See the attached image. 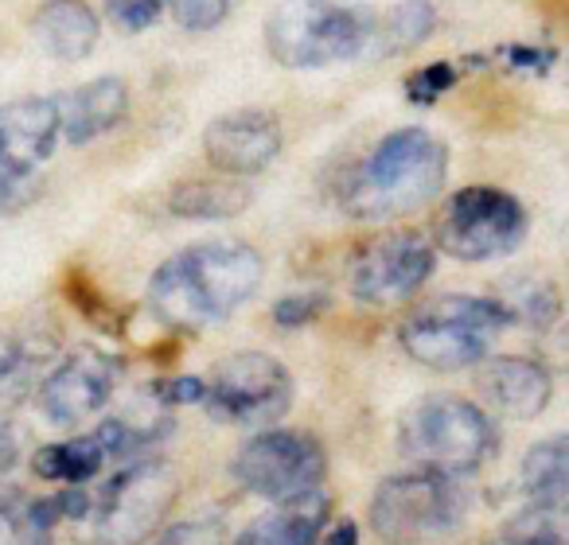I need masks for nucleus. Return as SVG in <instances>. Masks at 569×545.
<instances>
[{
    "mask_svg": "<svg viewBox=\"0 0 569 545\" xmlns=\"http://www.w3.org/2000/svg\"><path fill=\"white\" fill-rule=\"evenodd\" d=\"M261 273V253L246 242L188 245L152 273L149 309L176 332H203L258 293Z\"/></svg>",
    "mask_w": 569,
    "mask_h": 545,
    "instance_id": "nucleus-1",
    "label": "nucleus"
},
{
    "mask_svg": "<svg viewBox=\"0 0 569 545\" xmlns=\"http://www.w3.org/2000/svg\"><path fill=\"white\" fill-rule=\"evenodd\" d=\"M106 464H110V456H106L102 441L94 433L74 436V441L63 444H48L32 460L40 480H59V483H90L94 475H102Z\"/></svg>",
    "mask_w": 569,
    "mask_h": 545,
    "instance_id": "nucleus-24",
    "label": "nucleus"
},
{
    "mask_svg": "<svg viewBox=\"0 0 569 545\" xmlns=\"http://www.w3.org/2000/svg\"><path fill=\"white\" fill-rule=\"evenodd\" d=\"M437 253L421 234H387L351 265V293L363 304H402L433 277Z\"/></svg>",
    "mask_w": 569,
    "mask_h": 545,
    "instance_id": "nucleus-13",
    "label": "nucleus"
},
{
    "mask_svg": "<svg viewBox=\"0 0 569 545\" xmlns=\"http://www.w3.org/2000/svg\"><path fill=\"white\" fill-rule=\"evenodd\" d=\"M522 491L530 506H553L561 511L569 495V441L550 436L522 456Z\"/></svg>",
    "mask_w": 569,
    "mask_h": 545,
    "instance_id": "nucleus-21",
    "label": "nucleus"
},
{
    "mask_svg": "<svg viewBox=\"0 0 569 545\" xmlns=\"http://www.w3.org/2000/svg\"><path fill=\"white\" fill-rule=\"evenodd\" d=\"M180 495V472L164 460H137L90 495L74 522L79 545H144Z\"/></svg>",
    "mask_w": 569,
    "mask_h": 545,
    "instance_id": "nucleus-4",
    "label": "nucleus"
},
{
    "mask_svg": "<svg viewBox=\"0 0 569 545\" xmlns=\"http://www.w3.org/2000/svg\"><path fill=\"white\" fill-rule=\"evenodd\" d=\"M328 522V498L320 491L289 498L273 514L253 522L234 545H320V529Z\"/></svg>",
    "mask_w": 569,
    "mask_h": 545,
    "instance_id": "nucleus-19",
    "label": "nucleus"
},
{
    "mask_svg": "<svg viewBox=\"0 0 569 545\" xmlns=\"http://www.w3.org/2000/svg\"><path fill=\"white\" fill-rule=\"evenodd\" d=\"M452 82H457V71H452L449 63H429V67H421L410 82H406V98L418 102V105H433L437 98L452 87Z\"/></svg>",
    "mask_w": 569,
    "mask_h": 545,
    "instance_id": "nucleus-30",
    "label": "nucleus"
},
{
    "mask_svg": "<svg viewBox=\"0 0 569 545\" xmlns=\"http://www.w3.org/2000/svg\"><path fill=\"white\" fill-rule=\"evenodd\" d=\"M328 296L325 293H293V296H281L273 304V324L284 327V332H297V327H309L312 320H320L328 312Z\"/></svg>",
    "mask_w": 569,
    "mask_h": 545,
    "instance_id": "nucleus-27",
    "label": "nucleus"
},
{
    "mask_svg": "<svg viewBox=\"0 0 569 545\" xmlns=\"http://www.w3.org/2000/svg\"><path fill=\"white\" fill-rule=\"evenodd\" d=\"M168 0H106V17L121 28V32H149L160 17H164Z\"/></svg>",
    "mask_w": 569,
    "mask_h": 545,
    "instance_id": "nucleus-29",
    "label": "nucleus"
},
{
    "mask_svg": "<svg viewBox=\"0 0 569 545\" xmlns=\"http://www.w3.org/2000/svg\"><path fill=\"white\" fill-rule=\"evenodd\" d=\"M503 304L507 320L519 327H530V332H546V327L558 324L561 316V301H558V289L542 277H515L503 285Z\"/></svg>",
    "mask_w": 569,
    "mask_h": 545,
    "instance_id": "nucleus-25",
    "label": "nucleus"
},
{
    "mask_svg": "<svg viewBox=\"0 0 569 545\" xmlns=\"http://www.w3.org/2000/svg\"><path fill=\"white\" fill-rule=\"evenodd\" d=\"M152 397H157L160 405H191V402H203V382H199V379L160 382V386H152Z\"/></svg>",
    "mask_w": 569,
    "mask_h": 545,
    "instance_id": "nucleus-32",
    "label": "nucleus"
},
{
    "mask_svg": "<svg viewBox=\"0 0 569 545\" xmlns=\"http://www.w3.org/2000/svg\"><path fill=\"white\" fill-rule=\"evenodd\" d=\"M56 98H17L0 105V206L32 195V175L56 152Z\"/></svg>",
    "mask_w": 569,
    "mask_h": 545,
    "instance_id": "nucleus-11",
    "label": "nucleus"
},
{
    "mask_svg": "<svg viewBox=\"0 0 569 545\" xmlns=\"http://www.w3.org/2000/svg\"><path fill=\"white\" fill-rule=\"evenodd\" d=\"M433 234L437 250H445L457 261L507 258L527 238V211L511 191L460 188L445 199Z\"/></svg>",
    "mask_w": 569,
    "mask_h": 545,
    "instance_id": "nucleus-8",
    "label": "nucleus"
},
{
    "mask_svg": "<svg viewBox=\"0 0 569 545\" xmlns=\"http://www.w3.org/2000/svg\"><path fill=\"white\" fill-rule=\"evenodd\" d=\"M157 545H227V526L219 518H196L164 529Z\"/></svg>",
    "mask_w": 569,
    "mask_h": 545,
    "instance_id": "nucleus-31",
    "label": "nucleus"
},
{
    "mask_svg": "<svg viewBox=\"0 0 569 545\" xmlns=\"http://www.w3.org/2000/svg\"><path fill=\"white\" fill-rule=\"evenodd\" d=\"M203 405L219 425H273L293 405V379L273 355L238 351L203 382Z\"/></svg>",
    "mask_w": 569,
    "mask_h": 545,
    "instance_id": "nucleus-10",
    "label": "nucleus"
},
{
    "mask_svg": "<svg viewBox=\"0 0 569 545\" xmlns=\"http://www.w3.org/2000/svg\"><path fill=\"white\" fill-rule=\"evenodd\" d=\"M375 17L343 0H281L266 20V48L289 71H320L363 55Z\"/></svg>",
    "mask_w": 569,
    "mask_h": 545,
    "instance_id": "nucleus-3",
    "label": "nucleus"
},
{
    "mask_svg": "<svg viewBox=\"0 0 569 545\" xmlns=\"http://www.w3.org/2000/svg\"><path fill=\"white\" fill-rule=\"evenodd\" d=\"M437 28V9L429 0H402L387 17H375V28H371V43L379 55H406V51L421 48V43L433 36Z\"/></svg>",
    "mask_w": 569,
    "mask_h": 545,
    "instance_id": "nucleus-23",
    "label": "nucleus"
},
{
    "mask_svg": "<svg viewBox=\"0 0 569 545\" xmlns=\"http://www.w3.org/2000/svg\"><path fill=\"white\" fill-rule=\"evenodd\" d=\"M503 327H511L503 304L491 296H465L452 293L426 304L402 324V351L413 363L429 371H468L480 359H488V347Z\"/></svg>",
    "mask_w": 569,
    "mask_h": 545,
    "instance_id": "nucleus-5",
    "label": "nucleus"
},
{
    "mask_svg": "<svg viewBox=\"0 0 569 545\" xmlns=\"http://www.w3.org/2000/svg\"><path fill=\"white\" fill-rule=\"evenodd\" d=\"M476 366H480V374H476L480 397L496 413H503V417L535 421L550 405L553 379L538 359L503 355V359H480Z\"/></svg>",
    "mask_w": 569,
    "mask_h": 545,
    "instance_id": "nucleus-15",
    "label": "nucleus"
},
{
    "mask_svg": "<svg viewBox=\"0 0 569 545\" xmlns=\"http://www.w3.org/2000/svg\"><path fill=\"white\" fill-rule=\"evenodd\" d=\"M113 386H118V359L98 347H74L71 355L59 359L48 379H40L36 405L48 425L71 428L94 417L110 402Z\"/></svg>",
    "mask_w": 569,
    "mask_h": 545,
    "instance_id": "nucleus-12",
    "label": "nucleus"
},
{
    "mask_svg": "<svg viewBox=\"0 0 569 545\" xmlns=\"http://www.w3.org/2000/svg\"><path fill=\"white\" fill-rule=\"evenodd\" d=\"M503 542L511 545H566V522L553 506H530L515 514L503 529Z\"/></svg>",
    "mask_w": 569,
    "mask_h": 545,
    "instance_id": "nucleus-26",
    "label": "nucleus"
},
{
    "mask_svg": "<svg viewBox=\"0 0 569 545\" xmlns=\"http://www.w3.org/2000/svg\"><path fill=\"white\" fill-rule=\"evenodd\" d=\"M51 363V343L20 340L0 355V433L17 421Z\"/></svg>",
    "mask_w": 569,
    "mask_h": 545,
    "instance_id": "nucleus-20",
    "label": "nucleus"
},
{
    "mask_svg": "<svg viewBox=\"0 0 569 545\" xmlns=\"http://www.w3.org/2000/svg\"><path fill=\"white\" fill-rule=\"evenodd\" d=\"M98 32H102V24H98L94 9H90L87 0H48V4L36 9L32 20L36 43L43 48V55L59 59V63L90 59Z\"/></svg>",
    "mask_w": 569,
    "mask_h": 545,
    "instance_id": "nucleus-17",
    "label": "nucleus"
},
{
    "mask_svg": "<svg viewBox=\"0 0 569 545\" xmlns=\"http://www.w3.org/2000/svg\"><path fill=\"white\" fill-rule=\"evenodd\" d=\"M449 180V149L429 129L387 133L343 183V211L351 219L382 222L410 214L437 199Z\"/></svg>",
    "mask_w": 569,
    "mask_h": 545,
    "instance_id": "nucleus-2",
    "label": "nucleus"
},
{
    "mask_svg": "<svg viewBox=\"0 0 569 545\" xmlns=\"http://www.w3.org/2000/svg\"><path fill=\"white\" fill-rule=\"evenodd\" d=\"M468 495L449 472L413 467L387 480L371 498V526L387 545H433L460 529Z\"/></svg>",
    "mask_w": 569,
    "mask_h": 545,
    "instance_id": "nucleus-7",
    "label": "nucleus"
},
{
    "mask_svg": "<svg viewBox=\"0 0 569 545\" xmlns=\"http://www.w3.org/2000/svg\"><path fill=\"white\" fill-rule=\"evenodd\" d=\"M253 191L238 175H199V180H183L168 191V211L176 219H196V222H222L234 219L250 206Z\"/></svg>",
    "mask_w": 569,
    "mask_h": 545,
    "instance_id": "nucleus-18",
    "label": "nucleus"
},
{
    "mask_svg": "<svg viewBox=\"0 0 569 545\" xmlns=\"http://www.w3.org/2000/svg\"><path fill=\"white\" fill-rule=\"evenodd\" d=\"M234 0H172V17L188 32H214L230 17Z\"/></svg>",
    "mask_w": 569,
    "mask_h": 545,
    "instance_id": "nucleus-28",
    "label": "nucleus"
},
{
    "mask_svg": "<svg viewBox=\"0 0 569 545\" xmlns=\"http://www.w3.org/2000/svg\"><path fill=\"white\" fill-rule=\"evenodd\" d=\"M59 110V137H67L71 144H90L94 137L110 133L113 125H121L129 113V87L113 74L94 82H82L71 94L56 98Z\"/></svg>",
    "mask_w": 569,
    "mask_h": 545,
    "instance_id": "nucleus-16",
    "label": "nucleus"
},
{
    "mask_svg": "<svg viewBox=\"0 0 569 545\" xmlns=\"http://www.w3.org/2000/svg\"><path fill=\"white\" fill-rule=\"evenodd\" d=\"M488 545H511V542H488Z\"/></svg>",
    "mask_w": 569,
    "mask_h": 545,
    "instance_id": "nucleus-34",
    "label": "nucleus"
},
{
    "mask_svg": "<svg viewBox=\"0 0 569 545\" xmlns=\"http://www.w3.org/2000/svg\"><path fill=\"white\" fill-rule=\"evenodd\" d=\"M56 522V498H32L24 491H0V545H51Z\"/></svg>",
    "mask_w": 569,
    "mask_h": 545,
    "instance_id": "nucleus-22",
    "label": "nucleus"
},
{
    "mask_svg": "<svg viewBox=\"0 0 569 545\" xmlns=\"http://www.w3.org/2000/svg\"><path fill=\"white\" fill-rule=\"evenodd\" d=\"M499 428L476 402L465 397H426L402 417L398 448L413 467L468 475L491 460Z\"/></svg>",
    "mask_w": 569,
    "mask_h": 545,
    "instance_id": "nucleus-6",
    "label": "nucleus"
},
{
    "mask_svg": "<svg viewBox=\"0 0 569 545\" xmlns=\"http://www.w3.org/2000/svg\"><path fill=\"white\" fill-rule=\"evenodd\" d=\"M325 448L317 436L297 433V428H266L250 436L234 456V480L250 495L269 503H289L320 491L325 483Z\"/></svg>",
    "mask_w": 569,
    "mask_h": 545,
    "instance_id": "nucleus-9",
    "label": "nucleus"
},
{
    "mask_svg": "<svg viewBox=\"0 0 569 545\" xmlns=\"http://www.w3.org/2000/svg\"><path fill=\"white\" fill-rule=\"evenodd\" d=\"M320 545H359V526L356 522H340V526H336Z\"/></svg>",
    "mask_w": 569,
    "mask_h": 545,
    "instance_id": "nucleus-33",
    "label": "nucleus"
},
{
    "mask_svg": "<svg viewBox=\"0 0 569 545\" xmlns=\"http://www.w3.org/2000/svg\"><path fill=\"white\" fill-rule=\"evenodd\" d=\"M277 152H281V121L258 105L230 110L203 129V157L222 175L238 180L258 175L273 164Z\"/></svg>",
    "mask_w": 569,
    "mask_h": 545,
    "instance_id": "nucleus-14",
    "label": "nucleus"
}]
</instances>
